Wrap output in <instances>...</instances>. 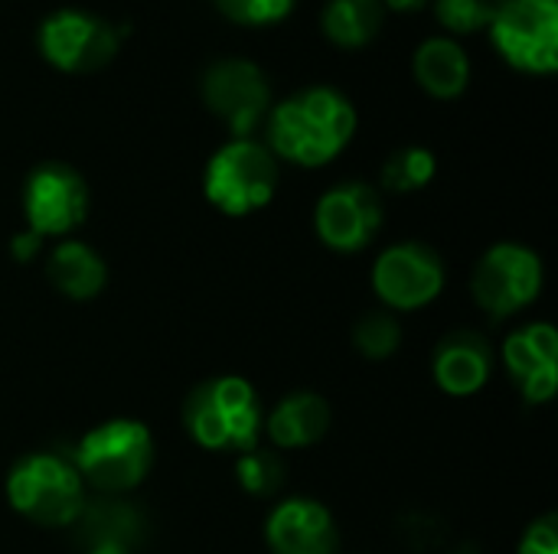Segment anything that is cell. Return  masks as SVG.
<instances>
[{
    "label": "cell",
    "instance_id": "1",
    "mask_svg": "<svg viewBox=\"0 0 558 554\" xmlns=\"http://www.w3.org/2000/svg\"><path fill=\"white\" fill-rule=\"evenodd\" d=\"M356 104L333 85H307L275 101L265 131L275 160H288L304 170L333 163L356 137Z\"/></svg>",
    "mask_w": 558,
    "mask_h": 554
},
{
    "label": "cell",
    "instance_id": "2",
    "mask_svg": "<svg viewBox=\"0 0 558 554\" xmlns=\"http://www.w3.org/2000/svg\"><path fill=\"white\" fill-rule=\"evenodd\" d=\"M183 428L203 451L248 454L262 441L265 408L255 385L242 376L199 382L183 405Z\"/></svg>",
    "mask_w": 558,
    "mask_h": 554
},
{
    "label": "cell",
    "instance_id": "3",
    "mask_svg": "<svg viewBox=\"0 0 558 554\" xmlns=\"http://www.w3.org/2000/svg\"><path fill=\"white\" fill-rule=\"evenodd\" d=\"M69 460L85 487L121 496L147 480L154 467V434L137 418H108L78 438Z\"/></svg>",
    "mask_w": 558,
    "mask_h": 554
},
{
    "label": "cell",
    "instance_id": "4",
    "mask_svg": "<svg viewBox=\"0 0 558 554\" xmlns=\"http://www.w3.org/2000/svg\"><path fill=\"white\" fill-rule=\"evenodd\" d=\"M7 503L26 522L43 529H69L82 519L88 496L69 457L36 451L20 457L7 473Z\"/></svg>",
    "mask_w": 558,
    "mask_h": 554
},
{
    "label": "cell",
    "instance_id": "5",
    "mask_svg": "<svg viewBox=\"0 0 558 554\" xmlns=\"http://www.w3.org/2000/svg\"><path fill=\"white\" fill-rule=\"evenodd\" d=\"M278 189V160L255 137H229L203 170V196L206 202L229 216L245 219L265 209Z\"/></svg>",
    "mask_w": 558,
    "mask_h": 554
},
{
    "label": "cell",
    "instance_id": "6",
    "mask_svg": "<svg viewBox=\"0 0 558 554\" xmlns=\"http://www.w3.org/2000/svg\"><path fill=\"white\" fill-rule=\"evenodd\" d=\"M490 42L523 75H556L558 0H494Z\"/></svg>",
    "mask_w": 558,
    "mask_h": 554
},
{
    "label": "cell",
    "instance_id": "7",
    "mask_svg": "<svg viewBox=\"0 0 558 554\" xmlns=\"http://www.w3.org/2000/svg\"><path fill=\"white\" fill-rule=\"evenodd\" d=\"M543 258L520 242L490 245L471 274V297L490 320H507L533 307L543 294Z\"/></svg>",
    "mask_w": 558,
    "mask_h": 554
},
{
    "label": "cell",
    "instance_id": "8",
    "mask_svg": "<svg viewBox=\"0 0 558 554\" xmlns=\"http://www.w3.org/2000/svg\"><path fill=\"white\" fill-rule=\"evenodd\" d=\"M124 29L111 26L98 13L62 7L43 16L36 26V49L46 65L65 75H85L105 69L121 49Z\"/></svg>",
    "mask_w": 558,
    "mask_h": 554
},
{
    "label": "cell",
    "instance_id": "9",
    "mask_svg": "<svg viewBox=\"0 0 558 554\" xmlns=\"http://www.w3.org/2000/svg\"><path fill=\"white\" fill-rule=\"evenodd\" d=\"M199 95L206 111L222 121L232 137H252L271 111V82L265 69L242 56H226L206 65Z\"/></svg>",
    "mask_w": 558,
    "mask_h": 554
},
{
    "label": "cell",
    "instance_id": "10",
    "mask_svg": "<svg viewBox=\"0 0 558 554\" xmlns=\"http://www.w3.org/2000/svg\"><path fill=\"white\" fill-rule=\"evenodd\" d=\"M373 291L392 313H412L441 297L448 271L441 255L425 242H396L373 264Z\"/></svg>",
    "mask_w": 558,
    "mask_h": 554
},
{
    "label": "cell",
    "instance_id": "11",
    "mask_svg": "<svg viewBox=\"0 0 558 554\" xmlns=\"http://www.w3.org/2000/svg\"><path fill=\"white\" fill-rule=\"evenodd\" d=\"M23 219L39 238H69L88 219V183L59 160L33 167L23 183Z\"/></svg>",
    "mask_w": 558,
    "mask_h": 554
},
{
    "label": "cell",
    "instance_id": "12",
    "mask_svg": "<svg viewBox=\"0 0 558 554\" xmlns=\"http://www.w3.org/2000/svg\"><path fill=\"white\" fill-rule=\"evenodd\" d=\"M383 196L363 180H347L330 186L314 206L317 238L340 255H353L373 245L383 229Z\"/></svg>",
    "mask_w": 558,
    "mask_h": 554
},
{
    "label": "cell",
    "instance_id": "13",
    "mask_svg": "<svg viewBox=\"0 0 558 554\" xmlns=\"http://www.w3.org/2000/svg\"><path fill=\"white\" fill-rule=\"evenodd\" d=\"M504 366L526 405L553 402L558 385V330L546 320L523 323L504 340Z\"/></svg>",
    "mask_w": 558,
    "mask_h": 554
},
{
    "label": "cell",
    "instance_id": "14",
    "mask_svg": "<svg viewBox=\"0 0 558 554\" xmlns=\"http://www.w3.org/2000/svg\"><path fill=\"white\" fill-rule=\"evenodd\" d=\"M265 542L271 554H337L340 532L333 513L311 496L278 500L265 519Z\"/></svg>",
    "mask_w": 558,
    "mask_h": 554
},
{
    "label": "cell",
    "instance_id": "15",
    "mask_svg": "<svg viewBox=\"0 0 558 554\" xmlns=\"http://www.w3.org/2000/svg\"><path fill=\"white\" fill-rule=\"evenodd\" d=\"M490 372H494L490 343L474 330H454L435 346L432 376L435 385L451 398L477 395L490 382Z\"/></svg>",
    "mask_w": 558,
    "mask_h": 554
},
{
    "label": "cell",
    "instance_id": "16",
    "mask_svg": "<svg viewBox=\"0 0 558 554\" xmlns=\"http://www.w3.org/2000/svg\"><path fill=\"white\" fill-rule=\"evenodd\" d=\"M333 411L324 395L301 389L288 392L268 415L262 434L278 447V451H304L314 447L327 431H330Z\"/></svg>",
    "mask_w": 558,
    "mask_h": 554
},
{
    "label": "cell",
    "instance_id": "17",
    "mask_svg": "<svg viewBox=\"0 0 558 554\" xmlns=\"http://www.w3.org/2000/svg\"><path fill=\"white\" fill-rule=\"evenodd\" d=\"M415 82L425 95L438 101H454L471 85V59L464 46L451 36H428L412 56Z\"/></svg>",
    "mask_w": 558,
    "mask_h": 554
},
{
    "label": "cell",
    "instance_id": "18",
    "mask_svg": "<svg viewBox=\"0 0 558 554\" xmlns=\"http://www.w3.org/2000/svg\"><path fill=\"white\" fill-rule=\"evenodd\" d=\"M46 278L69 300H95L108 284V264L92 245L78 238H59L46 258Z\"/></svg>",
    "mask_w": 558,
    "mask_h": 554
},
{
    "label": "cell",
    "instance_id": "19",
    "mask_svg": "<svg viewBox=\"0 0 558 554\" xmlns=\"http://www.w3.org/2000/svg\"><path fill=\"white\" fill-rule=\"evenodd\" d=\"M383 0H327L320 10V29L340 49H366L383 33Z\"/></svg>",
    "mask_w": 558,
    "mask_h": 554
},
{
    "label": "cell",
    "instance_id": "20",
    "mask_svg": "<svg viewBox=\"0 0 558 554\" xmlns=\"http://www.w3.org/2000/svg\"><path fill=\"white\" fill-rule=\"evenodd\" d=\"M435 173H438V157L422 144H409L386 157L379 170V183L389 193H418L435 180Z\"/></svg>",
    "mask_w": 558,
    "mask_h": 554
},
{
    "label": "cell",
    "instance_id": "21",
    "mask_svg": "<svg viewBox=\"0 0 558 554\" xmlns=\"http://www.w3.org/2000/svg\"><path fill=\"white\" fill-rule=\"evenodd\" d=\"M75 526L82 529V539H85L88 545H98V542H121V545H131L134 526H141V522H137V516H134L131 506H124V503H118V500H101V503H95V506L88 503L85 513H82V519H78Z\"/></svg>",
    "mask_w": 558,
    "mask_h": 554
},
{
    "label": "cell",
    "instance_id": "22",
    "mask_svg": "<svg viewBox=\"0 0 558 554\" xmlns=\"http://www.w3.org/2000/svg\"><path fill=\"white\" fill-rule=\"evenodd\" d=\"M353 346L366 359H389L402 346V323L392 310H369L353 327Z\"/></svg>",
    "mask_w": 558,
    "mask_h": 554
},
{
    "label": "cell",
    "instance_id": "23",
    "mask_svg": "<svg viewBox=\"0 0 558 554\" xmlns=\"http://www.w3.org/2000/svg\"><path fill=\"white\" fill-rule=\"evenodd\" d=\"M235 480L239 487L248 493V496H275L284 483V464L278 460V454L265 451V447H255L248 454H239L235 457Z\"/></svg>",
    "mask_w": 558,
    "mask_h": 554
},
{
    "label": "cell",
    "instance_id": "24",
    "mask_svg": "<svg viewBox=\"0 0 558 554\" xmlns=\"http://www.w3.org/2000/svg\"><path fill=\"white\" fill-rule=\"evenodd\" d=\"M490 7H494V0H435V16L454 39V36L487 29Z\"/></svg>",
    "mask_w": 558,
    "mask_h": 554
},
{
    "label": "cell",
    "instance_id": "25",
    "mask_svg": "<svg viewBox=\"0 0 558 554\" xmlns=\"http://www.w3.org/2000/svg\"><path fill=\"white\" fill-rule=\"evenodd\" d=\"M219 13L239 26H275L288 20L298 0H213Z\"/></svg>",
    "mask_w": 558,
    "mask_h": 554
},
{
    "label": "cell",
    "instance_id": "26",
    "mask_svg": "<svg viewBox=\"0 0 558 554\" xmlns=\"http://www.w3.org/2000/svg\"><path fill=\"white\" fill-rule=\"evenodd\" d=\"M517 554H558V519L553 513L539 516L526 526V532L520 535Z\"/></svg>",
    "mask_w": 558,
    "mask_h": 554
},
{
    "label": "cell",
    "instance_id": "27",
    "mask_svg": "<svg viewBox=\"0 0 558 554\" xmlns=\"http://www.w3.org/2000/svg\"><path fill=\"white\" fill-rule=\"evenodd\" d=\"M39 248H43V238L36 232H29V229H23L20 235L10 238V255L16 261H33L39 255Z\"/></svg>",
    "mask_w": 558,
    "mask_h": 554
},
{
    "label": "cell",
    "instance_id": "28",
    "mask_svg": "<svg viewBox=\"0 0 558 554\" xmlns=\"http://www.w3.org/2000/svg\"><path fill=\"white\" fill-rule=\"evenodd\" d=\"M383 7H386V13L389 10L392 13H415V10L425 7V0H383Z\"/></svg>",
    "mask_w": 558,
    "mask_h": 554
},
{
    "label": "cell",
    "instance_id": "29",
    "mask_svg": "<svg viewBox=\"0 0 558 554\" xmlns=\"http://www.w3.org/2000/svg\"><path fill=\"white\" fill-rule=\"evenodd\" d=\"M85 554H134L131 545H121V542H98V545H88Z\"/></svg>",
    "mask_w": 558,
    "mask_h": 554
},
{
    "label": "cell",
    "instance_id": "30",
    "mask_svg": "<svg viewBox=\"0 0 558 554\" xmlns=\"http://www.w3.org/2000/svg\"><path fill=\"white\" fill-rule=\"evenodd\" d=\"M448 554H474V552H448Z\"/></svg>",
    "mask_w": 558,
    "mask_h": 554
}]
</instances>
